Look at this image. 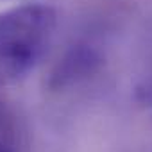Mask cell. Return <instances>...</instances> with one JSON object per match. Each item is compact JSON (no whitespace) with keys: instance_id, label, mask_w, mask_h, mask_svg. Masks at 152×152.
Returning a JSON list of instances; mask_svg holds the SVG:
<instances>
[{"instance_id":"1","label":"cell","mask_w":152,"mask_h":152,"mask_svg":"<svg viewBox=\"0 0 152 152\" xmlns=\"http://www.w3.org/2000/svg\"><path fill=\"white\" fill-rule=\"evenodd\" d=\"M57 29V11L27 2L0 13V84L16 83L45 57Z\"/></svg>"},{"instance_id":"2","label":"cell","mask_w":152,"mask_h":152,"mask_svg":"<svg viewBox=\"0 0 152 152\" xmlns=\"http://www.w3.org/2000/svg\"><path fill=\"white\" fill-rule=\"evenodd\" d=\"M102 66L104 56L97 47L90 43H77L70 47L52 66L47 77V88L50 91L70 90L97 75Z\"/></svg>"},{"instance_id":"3","label":"cell","mask_w":152,"mask_h":152,"mask_svg":"<svg viewBox=\"0 0 152 152\" xmlns=\"http://www.w3.org/2000/svg\"><path fill=\"white\" fill-rule=\"evenodd\" d=\"M143 93H145V99L152 104V88H148V90H143Z\"/></svg>"},{"instance_id":"4","label":"cell","mask_w":152,"mask_h":152,"mask_svg":"<svg viewBox=\"0 0 152 152\" xmlns=\"http://www.w3.org/2000/svg\"><path fill=\"white\" fill-rule=\"evenodd\" d=\"M0 152H15L11 147H7L6 143H2V141H0Z\"/></svg>"}]
</instances>
